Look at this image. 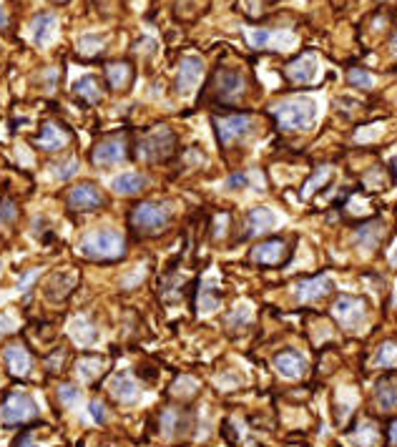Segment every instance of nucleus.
I'll return each mask as SVG.
<instances>
[{"mask_svg":"<svg viewBox=\"0 0 397 447\" xmlns=\"http://www.w3.org/2000/svg\"><path fill=\"white\" fill-rule=\"evenodd\" d=\"M6 365L15 377H26L30 372V354L23 344H10L6 347Z\"/></svg>","mask_w":397,"mask_h":447,"instance_id":"obj_18","label":"nucleus"},{"mask_svg":"<svg viewBox=\"0 0 397 447\" xmlns=\"http://www.w3.org/2000/svg\"><path fill=\"white\" fill-rule=\"evenodd\" d=\"M53 28H56V18L50 13H41L33 18V43L35 46H46L53 35Z\"/></svg>","mask_w":397,"mask_h":447,"instance_id":"obj_23","label":"nucleus"},{"mask_svg":"<svg viewBox=\"0 0 397 447\" xmlns=\"http://www.w3.org/2000/svg\"><path fill=\"white\" fill-rule=\"evenodd\" d=\"M329 179H332V166H320V169L309 176V181L304 184V191H302V196H304V199H309V196H312L314 191H320L322 186L327 184Z\"/></svg>","mask_w":397,"mask_h":447,"instance_id":"obj_27","label":"nucleus"},{"mask_svg":"<svg viewBox=\"0 0 397 447\" xmlns=\"http://www.w3.org/2000/svg\"><path fill=\"white\" fill-rule=\"evenodd\" d=\"M182 427V415L176 412V410H166V412L161 415V430L166 437H174V432Z\"/></svg>","mask_w":397,"mask_h":447,"instance_id":"obj_35","label":"nucleus"},{"mask_svg":"<svg viewBox=\"0 0 397 447\" xmlns=\"http://www.w3.org/2000/svg\"><path fill=\"white\" fill-rule=\"evenodd\" d=\"M111 394L119 402H124V405H133V402H139L141 397V387L139 382L131 377V374H116V377L111 379Z\"/></svg>","mask_w":397,"mask_h":447,"instance_id":"obj_16","label":"nucleus"},{"mask_svg":"<svg viewBox=\"0 0 397 447\" xmlns=\"http://www.w3.org/2000/svg\"><path fill=\"white\" fill-rule=\"evenodd\" d=\"M251 116L249 113H234V116H224V118H216L214 126H216V136H219V144L222 146H229L234 141H239L242 136L251 131Z\"/></svg>","mask_w":397,"mask_h":447,"instance_id":"obj_7","label":"nucleus"},{"mask_svg":"<svg viewBox=\"0 0 397 447\" xmlns=\"http://www.w3.org/2000/svg\"><path fill=\"white\" fill-rule=\"evenodd\" d=\"M0 269H3V262H0Z\"/></svg>","mask_w":397,"mask_h":447,"instance_id":"obj_52","label":"nucleus"},{"mask_svg":"<svg viewBox=\"0 0 397 447\" xmlns=\"http://www.w3.org/2000/svg\"><path fill=\"white\" fill-rule=\"evenodd\" d=\"M383 133V126H375V131H357V141H367V138H377Z\"/></svg>","mask_w":397,"mask_h":447,"instance_id":"obj_47","label":"nucleus"},{"mask_svg":"<svg viewBox=\"0 0 397 447\" xmlns=\"http://www.w3.org/2000/svg\"><path fill=\"white\" fill-rule=\"evenodd\" d=\"M249 322H251V310L246 307V304H239L237 310L229 314V319H226V324H229L231 330H242V327L249 324Z\"/></svg>","mask_w":397,"mask_h":447,"instance_id":"obj_36","label":"nucleus"},{"mask_svg":"<svg viewBox=\"0 0 397 447\" xmlns=\"http://www.w3.org/2000/svg\"><path fill=\"white\" fill-rule=\"evenodd\" d=\"M377 367H395L397 365V344L395 342H385L380 350H377L375 357Z\"/></svg>","mask_w":397,"mask_h":447,"instance_id":"obj_33","label":"nucleus"},{"mask_svg":"<svg viewBox=\"0 0 397 447\" xmlns=\"http://www.w3.org/2000/svg\"><path fill=\"white\" fill-rule=\"evenodd\" d=\"M104 204V193L93 184H81L68 193V207L76 211H93Z\"/></svg>","mask_w":397,"mask_h":447,"instance_id":"obj_10","label":"nucleus"},{"mask_svg":"<svg viewBox=\"0 0 397 447\" xmlns=\"http://www.w3.org/2000/svg\"><path fill=\"white\" fill-rule=\"evenodd\" d=\"M390 46H392V53H395V55H397V33H395V35H392V43H390Z\"/></svg>","mask_w":397,"mask_h":447,"instance_id":"obj_51","label":"nucleus"},{"mask_svg":"<svg viewBox=\"0 0 397 447\" xmlns=\"http://www.w3.org/2000/svg\"><path fill=\"white\" fill-rule=\"evenodd\" d=\"M246 227H249V231H246L249 236L264 234V231L277 227V213H274L272 209H264V207L251 209L249 216H246Z\"/></svg>","mask_w":397,"mask_h":447,"instance_id":"obj_17","label":"nucleus"},{"mask_svg":"<svg viewBox=\"0 0 397 447\" xmlns=\"http://www.w3.org/2000/svg\"><path fill=\"white\" fill-rule=\"evenodd\" d=\"M244 93V76L239 70H219L216 73V96L224 104H234L239 96Z\"/></svg>","mask_w":397,"mask_h":447,"instance_id":"obj_9","label":"nucleus"},{"mask_svg":"<svg viewBox=\"0 0 397 447\" xmlns=\"http://www.w3.org/2000/svg\"><path fill=\"white\" fill-rule=\"evenodd\" d=\"M204 76V61L199 58V55H186L182 61V66H179V76H176V91L179 93H191V91L199 86V81H202Z\"/></svg>","mask_w":397,"mask_h":447,"instance_id":"obj_8","label":"nucleus"},{"mask_svg":"<svg viewBox=\"0 0 397 447\" xmlns=\"http://www.w3.org/2000/svg\"><path fill=\"white\" fill-rule=\"evenodd\" d=\"M104 50V41L98 35H84L78 38V53L81 55H96Z\"/></svg>","mask_w":397,"mask_h":447,"instance_id":"obj_34","label":"nucleus"},{"mask_svg":"<svg viewBox=\"0 0 397 447\" xmlns=\"http://www.w3.org/2000/svg\"><path fill=\"white\" fill-rule=\"evenodd\" d=\"M380 239H383V221H369L355 231V241L362 249H377Z\"/></svg>","mask_w":397,"mask_h":447,"instance_id":"obj_22","label":"nucleus"},{"mask_svg":"<svg viewBox=\"0 0 397 447\" xmlns=\"http://www.w3.org/2000/svg\"><path fill=\"white\" fill-rule=\"evenodd\" d=\"M78 251L88 259H119L126 251V239L116 229H98L81 239Z\"/></svg>","mask_w":397,"mask_h":447,"instance_id":"obj_2","label":"nucleus"},{"mask_svg":"<svg viewBox=\"0 0 397 447\" xmlns=\"http://www.w3.org/2000/svg\"><path fill=\"white\" fill-rule=\"evenodd\" d=\"M287 256V244L282 239H267L262 241L259 247L251 249V262L257 264H267V267H274V264H282Z\"/></svg>","mask_w":397,"mask_h":447,"instance_id":"obj_13","label":"nucleus"},{"mask_svg":"<svg viewBox=\"0 0 397 447\" xmlns=\"http://www.w3.org/2000/svg\"><path fill=\"white\" fill-rule=\"evenodd\" d=\"M332 312H335V316L340 319V324L345 330H360L365 324V319H367V302L360 299V296L342 294L332 304Z\"/></svg>","mask_w":397,"mask_h":447,"instance_id":"obj_6","label":"nucleus"},{"mask_svg":"<svg viewBox=\"0 0 397 447\" xmlns=\"http://www.w3.org/2000/svg\"><path fill=\"white\" fill-rule=\"evenodd\" d=\"M106 76H108L111 88L121 91L131 83V66H128V63H111V66L106 68Z\"/></svg>","mask_w":397,"mask_h":447,"instance_id":"obj_25","label":"nucleus"},{"mask_svg":"<svg viewBox=\"0 0 397 447\" xmlns=\"http://www.w3.org/2000/svg\"><path fill=\"white\" fill-rule=\"evenodd\" d=\"M317 55L314 53H302L300 58H294L287 66V78L294 83H312L317 78Z\"/></svg>","mask_w":397,"mask_h":447,"instance_id":"obj_14","label":"nucleus"},{"mask_svg":"<svg viewBox=\"0 0 397 447\" xmlns=\"http://www.w3.org/2000/svg\"><path fill=\"white\" fill-rule=\"evenodd\" d=\"M390 445H392V447H397V420L390 425Z\"/></svg>","mask_w":397,"mask_h":447,"instance_id":"obj_48","label":"nucleus"},{"mask_svg":"<svg viewBox=\"0 0 397 447\" xmlns=\"http://www.w3.org/2000/svg\"><path fill=\"white\" fill-rule=\"evenodd\" d=\"M131 221L139 231L156 234V231L168 227V221H171V209H168V204H159V201H144V204H139V207L133 209Z\"/></svg>","mask_w":397,"mask_h":447,"instance_id":"obj_3","label":"nucleus"},{"mask_svg":"<svg viewBox=\"0 0 397 447\" xmlns=\"http://www.w3.org/2000/svg\"><path fill=\"white\" fill-rule=\"evenodd\" d=\"M91 417H93V422H98V425H101V422H106V407L101 405V402H91Z\"/></svg>","mask_w":397,"mask_h":447,"instance_id":"obj_43","label":"nucleus"},{"mask_svg":"<svg viewBox=\"0 0 397 447\" xmlns=\"http://www.w3.org/2000/svg\"><path fill=\"white\" fill-rule=\"evenodd\" d=\"M349 442L357 447H372L377 442V430L375 425H360L355 432L349 435Z\"/></svg>","mask_w":397,"mask_h":447,"instance_id":"obj_31","label":"nucleus"},{"mask_svg":"<svg viewBox=\"0 0 397 447\" xmlns=\"http://www.w3.org/2000/svg\"><path fill=\"white\" fill-rule=\"evenodd\" d=\"M274 367H277V372L282 374V377L300 379L307 372V359H304L302 352L287 350V352H279L277 357H274Z\"/></svg>","mask_w":397,"mask_h":447,"instance_id":"obj_11","label":"nucleus"},{"mask_svg":"<svg viewBox=\"0 0 397 447\" xmlns=\"http://www.w3.org/2000/svg\"><path fill=\"white\" fill-rule=\"evenodd\" d=\"M68 332L70 337H73V342L81 344V347H88V344L96 342V330H93V324L86 319V316H76L73 322L68 324Z\"/></svg>","mask_w":397,"mask_h":447,"instance_id":"obj_21","label":"nucleus"},{"mask_svg":"<svg viewBox=\"0 0 397 447\" xmlns=\"http://www.w3.org/2000/svg\"><path fill=\"white\" fill-rule=\"evenodd\" d=\"M93 164L96 166H113L121 164L126 158V144L124 138H106L93 149Z\"/></svg>","mask_w":397,"mask_h":447,"instance_id":"obj_12","label":"nucleus"},{"mask_svg":"<svg viewBox=\"0 0 397 447\" xmlns=\"http://www.w3.org/2000/svg\"><path fill=\"white\" fill-rule=\"evenodd\" d=\"M76 93L84 98L86 104H98L101 101V86L93 76H84L81 81H76Z\"/></svg>","mask_w":397,"mask_h":447,"instance_id":"obj_26","label":"nucleus"},{"mask_svg":"<svg viewBox=\"0 0 397 447\" xmlns=\"http://www.w3.org/2000/svg\"><path fill=\"white\" fill-rule=\"evenodd\" d=\"M219 304H222L219 292H216L214 287H209V284H204L202 292H199V310H202L204 314H209V312L219 310Z\"/></svg>","mask_w":397,"mask_h":447,"instance_id":"obj_30","label":"nucleus"},{"mask_svg":"<svg viewBox=\"0 0 397 447\" xmlns=\"http://www.w3.org/2000/svg\"><path fill=\"white\" fill-rule=\"evenodd\" d=\"M35 415H38V405L26 392H13L0 405V422L3 425H21V422L33 420Z\"/></svg>","mask_w":397,"mask_h":447,"instance_id":"obj_5","label":"nucleus"},{"mask_svg":"<svg viewBox=\"0 0 397 447\" xmlns=\"http://www.w3.org/2000/svg\"><path fill=\"white\" fill-rule=\"evenodd\" d=\"M101 370H104V359L101 357H81L76 365L78 377L84 379V382H91L96 374H101Z\"/></svg>","mask_w":397,"mask_h":447,"instance_id":"obj_28","label":"nucleus"},{"mask_svg":"<svg viewBox=\"0 0 397 447\" xmlns=\"http://www.w3.org/2000/svg\"><path fill=\"white\" fill-rule=\"evenodd\" d=\"M377 405H380V410H397V387L390 385V382H383V385L377 387Z\"/></svg>","mask_w":397,"mask_h":447,"instance_id":"obj_29","label":"nucleus"},{"mask_svg":"<svg viewBox=\"0 0 397 447\" xmlns=\"http://www.w3.org/2000/svg\"><path fill=\"white\" fill-rule=\"evenodd\" d=\"M78 173V161H73V158H70L68 164H63V166H56V176L61 181H68V179H73V176H76Z\"/></svg>","mask_w":397,"mask_h":447,"instance_id":"obj_41","label":"nucleus"},{"mask_svg":"<svg viewBox=\"0 0 397 447\" xmlns=\"http://www.w3.org/2000/svg\"><path fill=\"white\" fill-rule=\"evenodd\" d=\"M18 219V204L13 199H0V224H13Z\"/></svg>","mask_w":397,"mask_h":447,"instance_id":"obj_39","label":"nucleus"},{"mask_svg":"<svg viewBox=\"0 0 397 447\" xmlns=\"http://www.w3.org/2000/svg\"><path fill=\"white\" fill-rule=\"evenodd\" d=\"M332 292V279L327 274L312 276V279H304V282L297 284V299L304 304L317 302L322 296H327Z\"/></svg>","mask_w":397,"mask_h":447,"instance_id":"obj_15","label":"nucleus"},{"mask_svg":"<svg viewBox=\"0 0 397 447\" xmlns=\"http://www.w3.org/2000/svg\"><path fill=\"white\" fill-rule=\"evenodd\" d=\"M66 144H68V133L63 131L61 126H56V124L43 126L41 136H38V146H41V149H46V151H58V149H63Z\"/></svg>","mask_w":397,"mask_h":447,"instance_id":"obj_19","label":"nucleus"},{"mask_svg":"<svg viewBox=\"0 0 397 447\" xmlns=\"http://www.w3.org/2000/svg\"><path fill=\"white\" fill-rule=\"evenodd\" d=\"M196 379H191V377H182V379H176L174 382V394H184V397H188V394H194L196 392Z\"/></svg>","mask_w":397,"mask_h":447,"instance_id":"obj_40","label":"nucleus"},{"mask_svg":"<svg viewBox=\"0 0 397 447\" xmlns=\"http://www.w3.org/2000/svg\"><path fill=\"white\" fill-rule=\"evenodd\" d=\"M146 184H148L146 176L128 171V173H121L119 179H113L111 186H113V191L121 193V196H133V193L144 191V186H146Z\"/></svg>","mask_w":397,"mask_h":447,"instance_id":"obj_20","label":"nucleus"},{"mask_svg":"<svg viewBox=\"0 0 397 447\" xmlns=\"http://www.w3.org/2000/svg\"><path fill=\"white\" fill-rule=\"evenodd\" d=\"M272 116L282 131H304L317 118V104L312 98H287L282 104L272 106Z\"/></svg>","mask_w":397,"mask_h":447,"instance_id":"obj_1","label":"nucleus"},{"mask_svg":"<svg viewBox=\"0 0 397 447\" xmlns=\"http://www.w3.org/2000/svg\"><path fill=\"white\" fill-rule=\"evenodd\" d=\"M6 23H8V18H6V10H3V8H0V28L6 26Z\"/></svg>","mask_w":397,"mask_h":447,"instance_id":"obj_50","label":"nucleus"},{"mask_svg":"<svg viewBox=\"0 0 397 447\" xmlns=\"http://www.w3.org/2000/svg\"><path fill=\"white\" fill-rule=\"evenodd\" d=\"M347 81L352 88H372V86H375V76L365 68H349Z\"/></svg>","mask_w":397,"mask_h":447,"instance_id":"obj_32","label":"nucleus"},{"mask_svg":"<svg viewBox=\"0 0 397 447\" xmlns=\"http://www.w3.org/2000/svg\"><path fill=\"white\" fill-rule=\"evenodd\" d=\"M174 144L176 136L168 129H156V131L146 133V136L139 141V158L146 161V164H156V161H164L174 153Z\"/></svg>","mask_w":397,"mask_h":447,"instance_id":"obj_4","label":"nucleus"},{"mask_svg":"<svg viewBox=\"0 0 397 447\" xmlns=\"http://www.w3.org/2000/svg\"><path fill=\"white\" fill-rule=\"evenodd\" d=\"M73 287H76V274L73 272H63V274L53 276V282L48 284V296L50 299H63Z\"/></svg>","mask_w":397,"mask_h":447,"instance_id":"obj_24","label":"nucleus"},{"mask_svg":"<svg viewBox=\"0 0 397 447\" xmlns=\"http://www.w3.org/2000/svg\"><path fill=\"white\" fill-rule=\"evenodd\" d=\"M144 274H146V269L139 267V269H136V274H133V276H126V279H124L121 284H124V287H133V284H139L141 279H144Z\"/></svg>","mask_w":397,"mask_h":447,"instance_id":"obj_45","label":"nucleus"},{"mask_svg":"<svg viewBox=\"0 0 397 447\" xmlns=\"http://www.w3.org/2000/svg\"><path fill=\"white\" fill-rule=\"evenodd\" d=\"M390 169H392V176H395V181H397V156L390 161Z\"/></svg>","mask_w":397,"mask_h":447,"instance_id":"obj_49","label":"nucleus"},{"mask_svg":"<svg viewBox=\"0 0 397 447\" xmlns=\"http://www.w3.org/2000/svg\"><path fill=\"white\" fill-rule=\"evenodd\" d=\"M246 173H234V176H229V179H226V186H229V189H242V186H246Z\"/></svg>","mask_w":397,"mask_h":447,"instance_id":"obj_44","label":"nucleus"},{"mask_svg":"<svg viewBox=\"0 0 397 447\" xmlns=\"http://www.w3.org/2000/svg\"><path fill=\"white\" fill-rule=\"evenodd\" d=\"M246 38H249V43L254 48H267V46H272L274 33L272 30H264V28H257V30H249Z\"/></svg>","mask_w":397,"mask_h":447,"instance_id":"obj_37","label":"nucleus"},{"mask_svg":"<svg viewBox=\"0 0 397 447\" xmlns=\"http://www.w3.org/2000/svg\"><path fill=\"white\" fill-rule=\"evenodd\" d=\"M15 330V319L10 314H3L0 316V332L6 334V332H13Z\"/></svg>","mask_w":397,"mask_h":447,"instance_id":"obj_46","label":"nucleus"},{"mask_svg":"<svg viewBox=\"0 0 397 447\" xmlns=\"http://www.w3.org/2000/svg\"><path fill=\"white\" fill-rule=\"evenodd\" d=\"M38 276H41V269H33V272H28V274L18 282V292H28V287L35 282V279H38Z\"/></svg>","mask_w":397,"mask_h":447,"instance_id":"obj_42","label":"nucleus"},{"mask_svg":"<svg viewBox=\"0 0 397 447\" xmlns=\"http://www.w3.org/2000/svg\"><path fill=\"white\" fill-rule=\"evenodd\" d=\"M58 397H61V402L66 407H78L81 405V390L73 385H63L58 387Z\"/></svg>","mask_w":397,"mask_h":447,"instance_id":"obj_38","label":"nucleus"}]
</instances>
